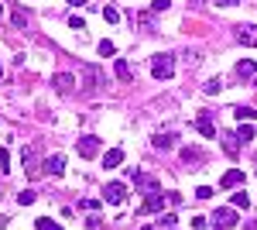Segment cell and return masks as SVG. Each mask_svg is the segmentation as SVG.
Returning a JSON list of instances; mask_svg holds the SVG:
<instances>
[{
    "mask_svg": "<svg viewBox=\"0 0 257 230\" xmlns=\"http://www.w3.org/2000/svg\"><path fill=\"white\" fill-rule=\"evenodd\" d=\"M196 127H199V134H202V137H216L219 134V131H216V120H213L209 110H202V114L196 117Z\"/></svg>",
    "mask_w": 257,
    "mask_h": 230,
    "instance_id": "8992f818",
    "label": "cell"
},
{
    "mask_svg": "<svg viewBox=\"0 0 257 230\" xmlns=\"http://www.w3.org/2000/svg\"><path fill=\"white\" fill-rule=\"evenodd\" d=\"M138 21H141V28H144V31H151V14H141Z\"/></svg>",
    "mask_w": 257,
    "mask_h": 230,
    "instance_id": "d6a6232c",
    "label": "cell"
},
{
    "mask_svg": "<svg viewBox=\"0 0 257 230\" xmlns=\"http://www.w3.org/2000/svg\"><path fill=\"white\" fill-rule=\"evenodd\" d=\"M219 186H223V189H240V186H243V172H240V169H230V172H223Z\"/></svg>",
    "mask_w": 257,
    "mask_h": 230,
    "instance_id": "9c48e42d",
    "label": "cell"
},
{
    "mask_svg": "<svg viewBox=\"0 0 257 230\" xmlns=\"http://www.w3.org/2000/svg\"><path fill=\"white\" fill-rule=\"evenodd\" d=\"M168 203V196H161L158 189L155 192H144V203H141V213H161Z\"/></svg>",
    "mask_w": 257,
    "mask_h": 230,
    "instance_id": "3957f363",
    "label": "cell"
},
{
    "mask_svg": "<svg viewBox=\"0 0 257 230\" xmlns=\"http://www.w3.org/2000/svg\"><path fill=\"white\" fill-rule=\"evenodd\" d=\"M196 196H199V199H209V196H213V189H209V186H199Z\"/></svg>",
    "mask_w": 257,
    "mask_h": 230,
    "instance_id": "1f68e13d",
    "label": "cell"
},
{
    "mask_svg": "<svg viewBox=\"0 0 257 230\" xmlns=\"http://www.w3.org/2000/svg\"><path fill=\"white\" fill-rule=\"evenodd\" d=\"M233 117L237 120H257V110L254 107H233Z\"/></svg>",
    "mask_w": 257,
    "mask_h": 230,
    "instance_id": "2e32d148",
    "label": "cell"
},
{
    "mask_svg": "<svg viewBox=\"0 0 257 230\" xmlns=\"http://www.w3.org/2000/svg\"><path fill=\"white\" fill-rule=\"evenodd\" d=\"M237 76L243 79V83L254 86V83H257V62H254V58H240V62H237Z\"/></svg>",
    "mask_w": 257,
    "mask_h": 230,
    "instance_id": "52a82bcc",
    "label": "cell"
},
{
    "mask_svg": "<svg viewBox=\"0 0 257 230\" xmlns=\"http://www.w3.org/2000/svg\"><path fill=\"white\" fill-rule=\"evenodd\" d=\"M172 230H175V227H172Z\"/></svg>",
    "mask_w": 257,
    "mask_h": 230,
    "instance_id": "ab89813d",
    "label": "cell"
},
{
    "mask_svg": "<svg viewBox=\"0 0 257 230\" xmlns=\"http://www.w3.org/2000/svg\"><path fill=\"white\" fill-rule=\"evenodd\" d=\"M223 148H226L230 155H237V148H240V144H237V134H223Z\"/></svg>",
    "mask_w": 257,
    "mask_h": 230,
    "instance_id": "44dd1931",
    "label": "cell"
},
{
    "mask_svg": "<svg viewBox=\"0 0 257 230\" xmlns=\"http://www.w3.org/2000/svg\"><path fill=\"white\" fill-rule=\"evenodd\" d=\"M233 206H237V210H247V206H250V196H247L243 189H237L233 192Z\"/></svg>",
    "mask_w": 257,
    "mask_h": 230,
    "instance_id": "d6986e66",
    "label": "cell"
},
{
    "mask_svg": "<svg viewBox=\"0 0 257 230\" xmlns=\"http://www.w3.org/2000/svg\"><path fill=\"white\" fill-rule=\"evenodd\" d=\"M113 72H117V79H131V62H123V58H117V65H113Z\"/></svg>",
    "mask_w": 257,
    "mask_h": 230,
    "instance_id": "ac0fdd59",
    "label": "cell"
},
{
    "mask_svg": "<svg viewBox=\"0 0 257 230\" xmlns=\"http://www.w3.org/2000/svg\"><path fill=\"white\" fill-rule=\"evenodd\" d=\"M120 162H123V148H110L103 155V169H117Z\"/></svg>",
    "mask_w": 257,
    "mask_h": 230,
    "instance_id": "4fadbf2b",
    "label": "cell"
},
{
    "mask_svg": "<svg viewBox=\"0 0 257 230\" xmlns=\"http://www.w3.org/2000/svg\"><path fill=\"white\" fill-rule=\"evenodd\" d=\"M175 141H178V134H158L151 144H155L158 151H168V148H175Z\"/></svg>",
    "mask_w": 257,
    "mask_h": 230,
    "instance_id": "5bb4252c",
    "label": "cell"
},
{
    "mask_svg": "<svg viewBox=\"0 0 257 230\" xmlns=\"http://www.w3.org/2000/svg\"><path fill=\"white\" fill-rule=\"evenodd\" d=\"M219 7H233V4H240V0H216Z\"/></svg>",
    "mask_w": 257,
    "mask_h": 230,
    "instance_id": "e575fe53",
    "label": "cell"
},
{
    "mask_svg": "<svg viewBox=\"0 0 257 230\" xmlns=\"http://www.w3.org/2000/svg\"><path fill=\"white\" fill-rule=\"evenodd\" d=\"M182 158H185V162H199L202 155H199V151H182Z\"/></svg>",
    "mask_w": 257,
    "mask_h": 230,
    "instance_id": "836d02e7",
    "label": "cell"
},
{
    "mask_svg": "<svg viewBox=\"0 0 257 230\" xmlns=\"http://www.w3.org/2000/svg\"><path fill=\"white\" fill-rule=\"evenodd\" d=\"M103 199L113 203V206H120V203L127 199V186H123V182H110V186H103Z\"/></svg>",
    "mask_w": 257,
    "mask_h": 230,
    "instance_id": "5b68a950",
    "label": "cell"
},
{
    "mask_svg": "<svg viewBox=\"0 0 257 230\" xmlns=\"http://www.w3.org/2000/svg\"><path fill=\"white\" fill-rule=\"evenodd\" d=\"M24 162H28V165H24V169H28V175H31V179H38L41 169H38V162H35V151H31V148H24Z\"/></svg>",
    "mask_w": 257,
    "mask_h": 230,
    "instance_id": "9a60e30c",
    "label": "cell"
},
{
    "mask_svg": "<svg viewBox=\"0 0 257 230\" xmlns=\"http://www.w3.org/2000/svg\"><path fill=\"white\" fill-rule=\"evenodd\" d=\"M103 18L110 21V24H117V21H120V11H117V7H103Z\"/></svg>",
    "mask_w": 257,
    "mask_h": 230,
    "instance_id": "603a6c76",
    "label": "cell"
},
{
    "mask_svg": "<svg viewBox=\"0 0 257 230\" xmlns=\"http://www.w3.org/2000/svg\"><path fill=\"white\" fill-rule=\"evenodd\" d=\"M237 41L247 48H257V24H240L237 28Z\"/></svg>",
    "mask_w": 257,
    "mask_h": 230,
    "instance_id": "ba28073f",
    "label": "cell"
},
{
    "mask_svg": "<svg viewBox=\"0 0 257 230\" xmlns=\"http://www.w3.org/2000/svg\"><path fill=\"white\" fill-rule=\"evenodd\" d=\"M175 220H178L175 213H165V216H158V227L161 230H172V227H175Z\"/></svg>",
    "mask_w": 257,
    "mask_h": 230,
    "instance_id": "7402d4cb",
    "label": "cell"
},
{
    "mask_svg": "<svg viewBox=\"0 0 257 230\" xmlns=\"http://www.w3.org/2000/svg\"><path fill=\"white\" fill-rule=\"evenodd\" d=\"M0 14H4V4H0Z\"/></svg>",
    "mask_w": 257,
    "mask_h": 230,
    "instance_id": "74e56055",
    "label": "cell"
},
{
    "mask_svg": "<svg viewBox=\"0 0 257 230\" xmlns=\"http://www.w3.org/2000/svg\"><path fill=\"white\" fill-rule=\"evenodd\" d=\"M69 4H72V7H82V4H86V0H69Z\"/></svg>",
    "mask_w": 257,
    "mask_h": 230,
    "instance_id": "d590c367",
    "label": "cell"
},
{
    "mask_svg": "<svg viewBox=\"0 0 257 230\" xmlns=\"http://www.w3.org/2000/svg\"><path fill=\"white\" fill-rule=\"evenodd\" d=\"M45 172L62 175V172H65V158H62V155H52V158H45Z\"/></svg>",
    "mask_w": 257,
    "mask_h": 230,
    "instance_id": "7c38bea8",
    "label": "cell"
},
{
    "mask_svg": "<svg viewBox=\"0 0 257 230\" xmlns=\"http://www.w3.org/2000/svg\"><path fill=\"white\" fill-rule=\"evenodd\" d=\"M99 148H103V141H99L96 134H82L79 137V155H82V158H96Z\"/></svg>",
    "mask_w": 257,
    "mask_h": 230,
    "instance_id": "277c9868",
    "label": "cell"
},
{
    "mask_svg": "<svg viewBox=\"0 0 257 230\" xmlns=\"http://www.w3.org/2000/svg\"><path fill=\"white\" fill-rule=\"evenodd\" d=\"M0 76H4V69H0Z\"/></svg>",
    "mask_w": 257,
    "mask_h": 230,
    "instance_id": "f35d334b",
    "label": "cell"
},
{
    "mask_svg": "<svg viewBox=\"0 0 257 230\" xmlns=\"http://www.w3.org/2000/svg\"><path fill=\"white\" fill-rule=\"evenodd\" d=\"M209 227V216H192V230H206Z\"/></svg>",
    "mask_w": 257,
    "mask_h": 230,
    "instance_id": "d4e9b609",
    "label": "cell"
},
{
    "mask_svg": "<svg viewBox=\"0 0 257 230\" xmlns=\"http://www.w3.org/2000/svg\"><path fill=\"white\" fill-rule=\"evenodd\" d=\"M237 206H219V210H213V216H209V223H213V230H233L237 227Z\"/></svg>",
    "mask_w": 257,
    "mask_h": 230,
    "instance_id": "7a4b0ae2",
    "label": "cell"
},
{
    "mask_svg": "<svg viewBox=\"0 0 257 230\" xmlns=\"http://www.w3.org/2000/svg\"><path fill=\"white\" fill-rule=\"evenodd\" d=\"M219 90H223V83H219V79H209V83H206V93H209V96L219 93Z\"/></svg>",
    "mask_w": 257,
    "mask_h": 230,
    "instance_id": "f1b7e54d",
    "label": "cell"
},
{
    "mask_svg": "<svg viewBox=\"0 0 257 230\" xmlns=\"http://www.w3.org/2000/svg\"><path fill=\"white\" fill-rule=\"evenodd\" d=\"M237 137H240V144H247V141H254V124H250V120H247V124H240Z\"/></svg>",
    "mask_w": 257,
    "mask_h": 230,
    "instance_id": "e0dca14e",
    "label": "cell"
},
{
    "mask_svg": "<svg viewBox=\"0 0 257 230\" xmlns=\"http://www.w3.org/2000/svg\"><path fill=\"white\" fill-rule=\"evenodd\" d=\"M117 48H113V41H99V55H113Z\"/></svg>",
    "mask_w": 257,
    "mask_h": 230,
    "instance_id": "f546056e",
    "label": "cell"
},
{
    "mask_svg": "<svg viewBox=\"0 0 257 230\" xmlns=\"http://www.w3.org/2000/svg\"><path fill=\"white\" fill-rule=\"evenodd\" d=\"M52 86H55V93H72V86H76V79L69 76V72H59V76L52 79Z\"/></svg>",
    "mask_w": 257,
    "mask_h": 230,
    "instance_id": "8fae6325",
    "label": "cell"
},
{
    "mask_svg": "<svg viewBox=\"0 0 257 230\" xmlns=\"http://www.w3.org/2000/svg\"><path fill=\"white\" fill-rule=\"evenodd\" d=\"M168 7H172V0H151V11H155V14H158V11H168Z\"/></svg>",
    "mask_w": 257,
    "mask_h": 230,
    "instance_id": "4316f807",
    "label": "cell"
},
{
    "mask_svg": "<svg viewBox=\"0 0 257 230\" xmlns=\"http://www.w3.org/2000/svg\"><path fill=\"white\" fill-rule=\"evenodd\" d=\"M0 169H4V172L11 169V151H7V148H0Z\"/></svg>",
    "mask_w": 257,
    "mask_h": 230,
    "instance_id": "83f0119b",
    "label": "cell"
},
{
    "mask_svg": "<svg viewBox=\"0 0 257 230\" xmlns=\"http://www.w3.org/2000/svg\"><path fill=\"white\" fill-rule=\"evenodd\" d=\"M82 76H86V86H82V90H86V93H96V86L103 83V79H99V69H93V65H82Z\"/></svg>",
    "mask_w": 257,
    "mask_h": 230,
    "instance_id": "30bf717a",
    "label": "cell"
},
{
    "mask_svg": "<svg viewBox=\"0 0 257 230\" xmlns=\"http://www.w3.org/2000/svg\"><path fill=\"white\" fill-rule=\"evenodd\" d=\"M11 18H14V24H18V28H24V24H28V14H24V11H14V14H11Z\"/></svg>",
    "mask_w": 257,
    "mask_h": 230,
    "instance_id": "484cf974",
    "label": "cell"
},
{
    "mask_svg": "<svg viewBox=\"0 0 257 230\" xmlns=\"http://www.w3.org/2000/svg\"><path fill=\"white\" fill-rule=\"evenodd\" d=\"M247 230H257V223H250V227H247Z\"/></svg>",
    "mask_w": 257,
    "mask_h": 230,
    "instance_id": "8d00e7d4",
    "label": "cell"
},
{
    "mask_svg": "<svg viewBox=\"0 0 257 230\" xmlns=\"http://www.w3.org/2000/svg\"><path fill=\"white\" fill-rule=\"evenodd\" d=\"M151 76L155 79H172L175 76V55H168V52H161V55H155L151 58Z\"/></svg>",
    "mask_w": 257,
    "mask_h": 230,
    "instance_id": "6da1fadb",
    "label": "cell"
},
{
    "mask_svg": "<svg viewBox=\"0 0 257 230\" xmlns=\"http://www.w3.org/2000/svg\"><path fill=\"white\" fill-rule=\"evenodd\" d=\"M18 199H21V206H31V203H35V192L24 189V192H18Z\"/></svg>",
    "mask_w": 257,
    "mask_h": 230,
    "instance_id": "cb8c5ba5",
    "label": "cell"
},
{
    "mask_svg": "<svg viewBox=\"0 0 257 230\" xmlns=\"http://www.w3.org/2000/svg\"><path fill=\"white\" fill-rule=\"evenodd\" d=\"M69 28H76V31H82V28H86V21H82V18H76V14H72V18H69Z\"/></svg>",
    "mask_w": 257,
    "mask_h": 230,
    "instance_id": "4dcf8cb0",
    "label": "cell"
},
{
    "mask_svg": "<svg viewBox=\"0 0 257 230\" xmlns=\"http://www.w3.org/2000/svg\"><path fill=\"white\" fill-rule=\"evenodd\" d=\"M35 230H62V227L55 220H48V216H38V220H35Z\"/></svg>",
    "mask_w": 257,
    "mask_h": 230,
    "instance_id": "ffe728a7",
    "label": "cell"
}]
</instances>
